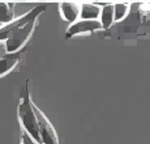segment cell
<instances>
[{
  "instance_id": "obj_1",
  "label": "cell",
  "mask_w": 150,
  "mask_h": 144,
  "mask_svg": "<svg viewBox=\"0 0 150 144\" xmlns=\"http://www.w3.org/2000/svg\"><path fill=\"white\" fill-rule=\"evenodd\" d=\"M18 118L24 131L26 132L29 136L37 142L38 144H42L41 134H39V126L38 120H37L35 113L33 109V101L30 98V93H29L28 81L25 84V88L20 93V102H18Z\"/></svg>"
},
{
  "instance_id": "obj_2",
  "label": "cell",
  "mask_w": 150,
  "mask_h": 144,
  "mask_svg": "<svg viewBox=\"0 0 150 144\" xmlns=\"http://www.w3.org/2000/svg\"><path fill=\"white\" fill-rule=\"evenodd\" d=\"M35 24H37V19H33L29 22H26L25 25H22L21 28H18L14 33H12V36L4 42L8 54L17 53V51H20L24 47L25 43L29 41V38L33 34Z\"/></svg>"
},
{
  "instance_id": "obj_3",
  "label": "cell",
  "mask_w": 150,
  "mask_h": 144,
  "mask_svg": "<svg viewBox=\"0 0 150 144\" xmlns=\"http://www.w3.org/2000/svg\"><path fill=\"white\" fill-rule=\"evenodd\" d=\"M45 11H46V5L39 4V5H37V7H34L31 11H29L26 14L18 17V19H14L12 22H9V24L3 25V26L0 28V42H5L11 36H12V33H14L18 28H21L22 25H25L26 22L30 21V20L38 19L39 14L42 12H45Z\"/></svg>"
},
{
  "instance_id": "obj_4",
  "label": "cell",
  "mask_w": 150,
  "mask_h": 144,
  "mask_svg": "<svg viewBox=\"0 0 150 144\" xmlns=\"http://www.w3.org/2000/svg\"><path fill=\"white\" fill-rule=\"evenodd\" d=\"M33 109H34V113H35L37 120H38L42 144H59V139H57L56 131H55L54 126L51 125V122L47 119V117L39 110L38 106H37L34 102H33Z\"/></svg>"
},
{
  "instance_id": "obj_5",
  "label": "cell",
  "mask_w": 150,
  "mask_h": 144,
  "mask_svg": "<svg viewBox=\"0 0 150 144\" xmlns=\"http://www.w3.org/2000/svg\"><path fill=\"white\" fill-rule=\"evenodd\" d=\"M100 29L103 28H102V24L99 22V20H80V21H76L74 24H72L67 29L65 38L68 39L83 33H93V31L100 30Z\"/></svg>"
},
{
  "instance_id": "obj_6",
  "label": "cell",
  "mask_w": 150,
  "mask_h": 144,
  "mask_svg": "<svg viewBox=\"0 0 150 144\" xmlns=\"http://www.w3.org/2000/svg\"><path fill=\"white\" fill-rule=\"evenodd\" d=\"M22 55H24V50H20V51H17V53H12V54H8V53L5 54V55L0 59V77L12 71L20 63Z\"/></svg>"
},
{
  "instance_id": "obj_7",
  "label": "cell",
  "mask_w": 150,
  "mask_h": 144,
  "mask_svg": "<svg viewBox=\"0 0 150 144\" xmlns=\"http://www.w3.org/2000/svg\"><path fill=\"white\" fill-rule=\"evenodd\" d=\"M59 11L62 17L69 24H74L80 17V5L73 1H64L59 4Z\"/></svg>"
},
{
  "instance_id": "obj_8",
  "label": "cell",
  "mask_w": 150,
  "mask_h": 144,
  "mask_svg": "<svg viewBox=\"0 0 150 144\" xmlns=\"http://www.w3.org/2000/svg\"><path fill=\"white\" fill-rule=\"evenodd\" d=\"M100 7L97 4L82 3L80 4V19L81 20H99Z\"/></svg>"
},
{
  "instance_id": "obj_9",
  "label": "cell",
  "mask_w": 150,
  "mask_h": 144,
  "mask_svg": "<svg viewBox=\"0 0 150 144\" xmlns=\"http://www.w3.org/2000/svg\"><path fill=\"white\" fill-rule=\"evenodd\" d=\"M14 20V3L0 1V24H9Z\"/></svg>"
},
{
  "instance_id": "obj_10",
  "label": "cell",
  "mask_w": 150,
  "mask_h": 144,
  "mask_svg": "<svg viewBox=\"0 0 150 144\" xmlns=\"http://www.w3.org/2000/svg\"><path fill=\"white\" fill-rule=\"evenodd\" d=\"M99 22L103 29H108L114 24V4H106L100 8Z\"/></svg>"
},
{
  "instance_id": "obj_11",
  "label": "cell",
  "mask_w": 150,
  "mask_h": 144,
  "mask_svg": "<svg viewBox=\"0 0 150 144\" xmlns=\"http://www.w3.org/2000/svg\"><path fill=\"white\" fill-rule=\"evenodd\" d=\"M129 11H131V8H129V5L125 4V3L114 4V22H120V21H123V20H125Z\"/></svg>"
},
{
  "instance_id": "obj_12",
  "label": "cell",
  "mask_w": 150,
  "mask_h": 144,
  "mask_svg": "<svg viewBox=\"0 0 150 144\" xmlns=\"http://www.w3.org/2000/svg\"><path fill=\"white\" fill-rule=\"evenodd\" d=\"M21 144H38L37 142H34L30 136L26 134L25 131H22V135H21Z\"/></svg>"
},
{
  "instance_id": "obj_13",
  "label": "cell",
  "mask_w": 150,
  "mask_h": 144,
  "mask_svg": "<svg viewBox=\"0 0 150 144\" xmlns=\"http://www.w3.org/2000/svg\"><path fill=\"white\" fill-rule=\"evenodd\" d=\"M7 54V48H5V43L4 42H0V59Z\"/></svg>"
}]
</instances>
